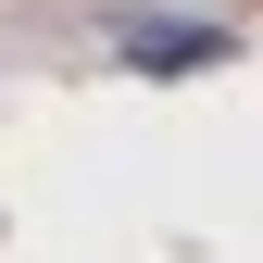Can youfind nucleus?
Wrapping results in <instances>:
<instances>
[{
    "mask_svg": "<svg viewBox=\"0 0 263 263\" xmlns=\"http://www.w3.org/2000/svg\"><path fill=\"white\" fill-rule=\"evenodd\" d=\"M125 63H151V76H176V63H226V25H163V13H125L113 25Z\"/></svg>",
    "mask_w": 263,
    "mask_h": 263,
    "instance_id": "1",
    "label": "nucleus"
}]
</instances>
